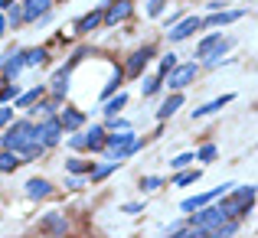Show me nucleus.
<instances>
[{"label": "nucleus", "mask_w": 258, "mask_h": 238, "mask_svg": "<svg viewBox=\"0 0 258 238\" xmlns=\"http://www.w3.org/2000/svg\"><path fill=\"white\" fill-rule=\"evenodd\" d=\"M4 147L17 150L23 160H33L46 150L43 140L36 137V124H33V121H17V124H10V131H7V137H4Z\"/></svg>", "instance_id": "1"}, {"label": "nucleus", "mask_w": 258, "mask_h": 238, "mask_svg": "<svg viewBox=\"0 0 258 238\" xmlns=\"http://www.w3.org/2000/svg\"><path fill=\"white\" fill-rule=\"evenodd\" d=\"M232 189V196H229L226 202H222V215L226 219H235L239 222L242 215H248V209L255 206V186H229Z\"/></svg>", "instance_id": "2"}, {"label": "nucleus", "mask_w": 258, "mask_h": 238, "mask_svg": "<svg viewBox=\"0 0 258 238\" xmlns=\"http://www.w3.org/2000/svg\"><path fill=\"white\" fill-rule=\"evenodd\" d=\"M138 147H141V140H138V137H134V134L124 127V131H114L111 137H105V147H101V150H108V157L121 163L124 157H131V153L138 150Z\"/></svg>", "instance_id": "3"}, {"label": "nucleus", "mask_w": 258, "mask_h": 238, "mask_svg": "<svg viewBox=\"0 0 258 238\" xmlns=\"http://www.w3.org/2000/svg\"><path fill=\"white\" fill-rule=\"evenodd\" d=\"M36 137L43 140V147H52V144H59V137H62V124H59V118L46 114V118L39 121V127H36Z\"/></svg>", "instance_id": "4"}, {"label": "nucleus", "mask_w": 258, "mask_h": 238, "mask_svg": "<svg viewBox=\"0 0 258 238\" xmlns=\"http://www.w3.org/2000/svg\"><path fill=\"white\" fill-rule=\"evenodd\" d=\"M193 78H196V65L193 62H189V65H173V69L167 72V85H170L173 92H183Z\"/></svg>", "instance_id": "5"}, {"label": "nucleus", "mask_w": 258, "mask_h": 238, "mask_svg": "<svg viewBox=\"0 0 258 238\" xmlns=\"http://www.w3.org/2000/svg\"><path fill=\"white\" fill-rule=\"evenodd\" d=\"M229 186H232V183H222V186L209 189V193H200V196H189V199H183V212H193V209H200V206H209L216 196L229 193Z\"/></svg>", "instance_id": "6"}, {"label": "nucleus", "mask_w": 258, "mask_h": 238, "mask_svg": "<svg viewBox=\"0 0 258 238\" xmlns=\"http://www.w3.org/2000/svg\"><path fill=\"white\" fill-rule=\"evenodd\" d=\"M196 30H200V17H186V20H180L176 26H170L167 36H170V43H183V39H189Z\"/></svg>", "instance_id": "7"}, {"label": "nucleus", "mask_w": 258, "mask_h": 238, "mask_svg": "<svg viewBox=\"0 0 258 238\" xmlns=\"http://www.w3.org/2000/svg\"><path fill=\"white\" fill-rule=\"evenodd\" d=\"M154 59V46H144V49H138V52H131V59H127V75H141L144 72V65Z\"/></svg>", "instance_id": "8"}, {"label": "nucleus", "mask_w": 258, "mask_h": 238, "mask_svg": "<svg viewBox=\"0 0 258 238\" xmlns=\"http://www.w3.org/2000/svg\"><path fill=\"white\" fill-rule=\"evenodd\" d=\"M245 10H209L206 20H200V26H226V23H235Z\"/></svg>", "instance_id": "9"}, {"label": "nucleus", "mask_w": 258, "mask_h": 238, "mask_svg": "<svg viewBox=\"0 0 258 238\" xmlns=\"http://www.w3.org/2000/svg\"><path fill=\"white\" fill-rule=\"evenodd\" d=\"M0 69H4L7 78H17L20 72H23V49H10V56L0 62Z\"/></svg>", "instance_id": "10"}, {"label": "nucleus", "mask_w": 258, "mask_h": 238, "mask_svg": "<svg viewBox=\"0 0 258 238\" xmlns=\"http://www.w3.org/2000/svg\"><path fill=\"white\" fill-rule=\"evenodd\" d=\"M46 13H49V0H26V7L20 10V17H23L26 23H33V20L46 17Z\"/></svg>", "instance_id": "11"}, {"label": "nucleus", "mask_w": 258, "mask_h": 238, "mask_svg": "<svg viewBox=\"0 0 258 238\" xmlns=\"http://www.w3.org/2000/svg\"><path fill=\"white\" fill-rule=\"evenodd\" d=\"M127 13H131V0H118V7H111V4H105V13H101V20L105 23H118V20H124Z\"/></svg>", "instance_id": "12"}, {"label": "nucleus", "mask_w": 258, "mask_h": 238, "mask_svg": "<svg viewBox=\"0 0 258 238\" xmlns=\"http://www.w3.org/2000/svg\"><path fill=\"white\" fill-rule=\"evenodd\" d=\"M59 124H62V131H79V127L85 124V114L76 111V108H66V111L59 114Z\"/></svg>", "instance_id": "13"}, {"label": "nucleus", "mask_w": 258, "mask_h": 238, "mask_svg": "<svg viewBox=\"0 0 258 238\" xmlns=\"http://www.w3.org/2000/svg\"><path fill=\"white\" fill-rule=\"evenodd\" d=\"M232 101V95H219V98H213V101H206V105H200L193 111V118H206V114H216V111H222V108Z\"/></svg>", "instance_id": "14"}, {"label": "nucleus", "mask_w": 258, "mask_h": 238, "mask_svg": "<svg viewBox=\"0 0 258 238\" xmlns=\"http://www.w3.org/2000/svg\"><path fill=\"white\" fill-rule=\"evenodd\" d=\"M82 137H85V150H101L105 147V127L92 124L88 131H82Z\"/></svg>", "instance_id": "15"}, {"label": "nucleus", "mask_w": 258, "mask_h": 238, "mask_svg": "<svg viewBox=\"0 0 258 238\" xmlns=\"http://www.w3.org/2000/svg\"><path fill=\"white\" fill-rule=\"evenodd\" d=\"M39 228H43V232H56V235H62L66 228H69V222H66L59 212H46V215H43V222H39Z\"/></svg>", "instance_id": "16"}, {"label": "nucleus", "mask_w": 258, "mask_h": 238, "mask_svg": "<svg viewBox=\"0 0 258 238\" xmlns=\"http://www.w3.org/2000/svg\"><path fill=\"white\" fill-rule=\"evenodd\" d=\"M49 193H52V183L49 180H39V176H36V180L26 183V196H30V199H46Z\"/></svg>", "instance_id": "17"}, {"label": "nucleus", "mask_w": 258, "mask_h": 238, "mask_svg": "<svg viewBox=\"0 0 258 238\" xmlns=\"http://www.w3.org/2000/svg\"><path fill=\"white\" fill-rule=\"evenodd\" d=\"M69 72H72L69 65H62V69H59L56 75H52V82H49V85H52V95H56V101L62 98L66 92H69Z\"/></svg>", "instance_id": "18"}, {"label": "nucleus", "mask_w": 258, "mask_h": 238, "mask_svg": "<svg viewBox=\"0 0 258 238\" xmlns=\"http://www.w3.org/2000/svg\"><path fill=\"white\" fill-rule=\"evenodd\" d=\"M101 13H105V4H101V7H98V10H92V13H85V17H82V20H79V23H76V33H92V30H95V26H98V23H101Z\"/></svg>", "instance_id": "19"}, {"label": "nucleus", "mask_w": 258, "mask_h": 238, "mask_svg": "<svg viewBox=\"0 0 258 238\" xmlns=\"http://www.w3.org/2000/svg\"><path fill=\"white\" fill-rule=\"evenodd\" d=\"M180 108H183V95H180V92H173L170 98H167L164 105L157 108V118H160V121H167L170 114H176V111H180Z\"/></svg>", "instance_id": "20"}, {"label": "nucleus", "mask_w": 258, "mask_h": 238, "mask_svg": "<svg viewBox=\"0 0 258 238\" xmlns=\"http://www.w3.org/2000/svg\"><path fill=\"white\" fill-rule=\"evenodd\" d=\"M17 167H23V157H20L17 150H10V147H4V150H0V170H4V173H13Z\"/></svg>", "instance_id": "21"}, {"label": "nucleus", "mask_w": 258, "mask_h": 238, "mask_svg": "<svg viewBox=\"0 0 258 238\" xmlns=\"http://www.w3.org/2000/svg\"><path fill=\"white\" fill-rule=\"evenodd\" d=\"M43 92H46V85H36V88H30V92H23V95H17V108H30L36 98H43Z\"/></svg>", "instance_id": "22"}, {"label": "nucleus", "mask_w": 258, "mask_h": 238, "mask_svg": "<svg viewBox=\"0 0 258 238\" xmlns=\"http://www.w3.org/2000/svg\"><path fill=\"white\" fill-rule=\"evenodd\" d=\"M124 105H127V95H124V92H118V95H108V101H105V114L111 118V114H118Z\"/></svg>", "instance_id": "23"}, {"label": "nucleus", "mask_w": 258, "mask_h": 238, "mask_svg": "<svg viewBox=\"0 0 258 238\" xmlns=\"http://www.w3.org/2000/svg\"><path fill=\"white\" fill-rule=\"evenodd\" d=\"M118 167H121L118 160H111V163H101V167H92V173H88V180H92V183H98V180H105L108 173H114Z\"/></svg>", "instance_id": "24"}, {"label": "nucleus", "mask_w": 258, "mask_h": 238, "mask_svg": "<svg viewBox=\"0 0 258 238\" xmlns=\"http://www.w3.org/2000/svg\"><path fill=\"white\" fill-rule=\"evenodd\" d=\"M92 167H95V163H88V160H79V157L66 160V170H69V173H92Z\"/></svg>", "instance_id": "25"}, {"label": "nucleus", "mask_w": 258, "mask_h": 238, "mask_svg": "<svg viewBox=\"0 0 258 238\" xmlns=\"http://www.w3.org/2000/svg\"><path fill=\"white\" fill-rule=\"evenodd\" d=\"M46 62V49H26L23 52V65H43Z\"/></svg>", "instance_id": "26"}, {"label": "nucleus", "mask_w": 258, "mask_h": 238, "mask_svg": "<svg viewBox=\"0 0 258 238\" xmlns=\"http://www.w3.org/2000/svg\"><path fill=\"white\" fill-rule=\"evenodd\" d=\"M160 75H151V78H144V85H141V92H144V98H151V95H157L160 92Z\"/></svg>", "instance_id": "27"}, {"label": "nucleus", "mask_w": 258, "mask_h": 238, "mask_svg": "<svg viewBox=\"0 0 258 238\" xmlns=\"http://www.w3.org/2000/svg\"><path fill=\"white\" fill-rule=\"evenodd\" d=\"M216 153H219V150H216L213 144H206V147H200V153H193V160H200V163H213V160H216Z\"/></svg>", "instance_id": "28"}, {"label": "nucleus", "mask_w": 258, "mask_h": 238, "mask_svg": "<svg viewBox=\"0 0 258 238\" xmlns=\"http://www.w3.org/2000/svg\"><path fill=\"white\" fill-rule=\"evenodd\" d=\"M219 39H222V36H219V33H213V36H206V39H203V43H200V46H196V56H200V59H203V56H206V52H209V49H213V46H216V43H219Z\"/></svg>", "instance_id": "29"}, {"label": "nucleus", "mask_w": 258, "mask_h": 238, "mask_svg": "<svg viewBox=\"0 0 258 238\" xmlns=\"http://www.w3.org/2000/svg\"><path fill=\"white\" fill-rule=\"evenodd\" d=\"M121 78H124V72H121V69H114L111 82L105 85V92H101V95H105V98H108V95H114V92H118V85H121Z\"/></svg>", "instance_id": "30"}, {"label": "nucleus", "mask_w": 258, "mask_h": 238, "mask_svg": "<svg viewBox=\"0 0 258 238\" xmlns=\"http://www.w3.org/2000/svg\"><path fill=\"white\" fill-rule=\"evenodd\" d=\"M196 180H200V170H186V173L176 176V186H189V183H196Z\"/></svg>", "instance_id": "31"}, {"label": "nucleus", "mask_w": 258, "mask_h": 238, "mask_svg": "<svg viewBox=\"0 0 258 238\" xmlns=\"http://www.w3.org/2000/svg\"><path fill=\"white\" fill-rule=\"evenodd\" d=\"M173 65H176V52H167V56H164V59H160V78H164V75H167V72H170V69H173Z\"/></svg>", "instance_id": "32"}, {"label": "nucleus", "mask_w": 258, "mask_h": 238, "mask_svg": "<svg viewBox=\"0 0 258 238\" xmlns=\"http://www.w3.org/2000/svg\"><path fill=\"white\" fill-rule=\"evenodd\" d=\"M52 101H39V105H33V114H39V118H46V114H52Z\"/></svg>", "instance_id": "33"}, {"label": "nucleus", "mask_w": 258, "mask_h": 238, "mask_svg": "<svg viewBox=\"0 0 258 238\" xmlns=\"http://www.w3.org/2000/svg\"><path fill=\"white\" fill-rule=\"evenodd\" d=\"M186 163H193V153H180V157H173V160H170V167H173V170H183Z\"/></svg>", "instance_id": "34"}, {"label": "nucleus", "mask_w": 258, "mask_h": 238, "mask_svg": "<svg viewBox=\"0 0 258 238\" xmlns=\"http://www.w3.org/2000/svg\"><path fill=\"white\" fill-rule=\"evenodd\" d=\"M17 95H20L17 85H4L0 88V101H10V98H17Z\"/></svg>", "instance_id": "35"}, {"label": "nucleus", "mask_w": 258, "mask_h": 238, "mask_svg": "<svg viewBox=\"0 0 258 238\" xmlns=\"http://www.w3.org/2000/svg\"><path fill=\"white\" fill-rule=\"evenodd\" d=\"M164 4L167 0H151V4H147V13H151V17H160V13H164Z\"/></svg>", "instance_id": "36"}, {"label": "nucleus", "mask_w": 258, "mask_h": 238, "mask_svg": "<svg viewBox=\"0 0 258 238\" xmlns=\"http://www.w3.org/2000/svg\"><path fill=\"white\" fill-rule=\"evenodd\" d=\"M108 127H111V131H124V127H131V124H127L124 118H118V114H111V121H108Z\"/></svg>", "instance_id": "37"}, {"label": "nucleus", "mask_w": 258, "mask_h": 238, "mask_svg": "<svg viewBox=\"0 0 258 238\" xmlns=\"http://www.w3.org/2000/svg\"><path fill=\"white\" fill-rule=\"evenodd\" d=\"M13 121V108H7V105H0V127H7Z\"/></svg>", "instance_id": "38"}, {"label": "nucleus", "mask_w": 258, "mask_h": 238, "mask_svg": "<svg viewBox=\"0 0 258 238\" xmlns=\"http://www.w3.org/2000/svg\"><path fill=\"white\" fill-rule=\"evenodd\" d=\"M160 183H164L160 176H144V180H141V189H157Z\"/></svg>", "instance_id": "39"}, {"label": "nucleus", "mask_w": 258, "mask_h": 238, "mask_svg": "<svg viewBox=\"0 0 258 238\" xmlns=\"http://www.w3.org/2000/svg\"><path fill=\"white\" fill-rule=\"evenodd\" d=\"M7 10H10V23H20V20H23V17H20V10H17V4H10Z\"/></svg>", "instance_id": "40"}, {"label": "nucleus", "mask_w": 258, "mask_h": 238, "mask_svg": "<svg viewBox=\"0 0 258 238\" xmlns=\"http://www.w3.org/2000/svg\"><path fill=\"white\" fill-rule=\"evenodd\" d=\"M141 209H144L141 202H127V206H124V212H141Z\"/></svg>", "instance_id": "41"}, {"label": "nucleus", "mask_w": 258, "mask_h": 238, "mask_svg": "<svg viewBox=\"0 0 258 238\" xmlns=\"http://www.w3.org/2000/svg\"><path fill=\"white\" fill-rule=\"evenodd\" d=\"M4 30H7V20H4V17H0V36H4Z\"/></svg>", "instance_id": "42"}, {"label": "nucleus", "mask_w": 258, "mask_h": 238, "mask_svg": "<svg viewBox=\"0 0 258 238\" xmlns=\"http://www.w3.org/2000/svg\"><path fill=\"white\" fill-rule=\"evenodd\" d=\"M10 4H17V0H0V7H10Z\"/></svg>", "instance_id": "43"}]
</instances>
